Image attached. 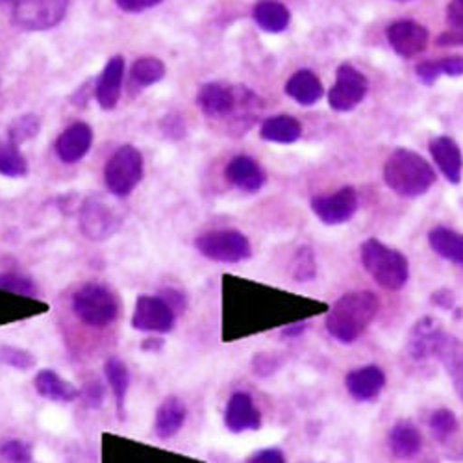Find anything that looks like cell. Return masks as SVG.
I'll return each instance as SVG.
<instances>
[{
  "label": "cell",
  "instance_id": "cell-11",
  "mask_svg": "<svg viewBox=\"0 0 463 463\" xmlns=\"http://www.w3.org/2000/svg\"><path fill=\"white\" fill-rule=\"evenodd\" d=\"M314 213L330 226L351 221L358 210V195L353 187H343L334 195L316 197L312 201Z\"/></svg>",
  "mask_w": 463,
  "mask_h": 463
},
{
  "label": "cell",
  "instance_id": "cell-20",
  "mask_svg": "<svg viewBox=\"0 0 463 463\" xmlns=\"http://www.w3.org/2000/svg\"><path fill=\"white\" fill-rule=\"evenodd\" d=\"M123 72H125V60L121 56H115L108 61L97 84V100L100 108L111 109L118 106L119 95H121V84H123Z\"/></svg>",
  "mask_w": 463,
  "mask_h": 463
},
{
  "label": "cell",
  "instance_id": "cell-37",
  "mask_svg": "<svg viewBox=\"0 0 463 463\" xmlns=\"http://www.w3.org/2000/svg\"><path fill=\"white\" fill-rule=\"evenodd\" d=\"M0 289L24 295V297L37 295V288H35L33 280H30L28 277H23L19 273H0Z\"/></svg>",
  "mask_w": 463,
  "mask_h": 463
},
{
  "label": "cell",
  "instance_id": "cell-23",
  "mask_svg": "<svg viewBox=\"0 0 463 463\" xmlns=\"http://www.w3.org/2000/svg\"><path fill=\"white\" fill-rule=\"evenodd\" d=\"M104 374L109 383V390L115 399V408H118L119 420H125V404L130 390V371L127 364L119 358H108L104 364Z\"/></svg>",
  "mask_w": 463,
  "mask_h": 463
},
{
  "label": "cell",
  "instance_id": "cell-3",
  "mask_svg": "<svg viewBox=\"0 0 463 463\" xmlns=\"http://www.w3.org/2000/svg\"><path fill=\"white\" fill-rule=\"evenodd\" d=\"M362 263L373 280L390 291H399L406 286L410 265L402 252L385 247L378 240H367L362 245Z\"/></svg>",
  "mask_w": 463,
  "mask_h": 463
},
{
  "label": "cell",
  "instance_id": "cell-41",
  "mask_svg": "<svg viewBox=\"0 0 463 463\" xmlns=\"http://www.w3.org/2000/svg\"><path fill=\"white\" fill-rule=\"evenodd\" d=\"M438 67H439L441 74L461 76L463 74V58L461 56H450V58L438 60Z\"/></svg>",
  "mask_w": 463,
  "mask_h": 463
},
{
  "label": "cell",
  "instance_id": "cell-17",
  "mask_svg": "<svg viewBox=\"0 0 463 463\" xmlns=\"http://www.w3.org/2000/svg\"><path fill=\"white\" fill-rule=\"evenodd\" d=\"M345 385L353 399H356L358 402H369L382 393L385 385V374L380 367L367 365L346 374Z\"/></svg>",
  "mask_w": 463,
  "mask_h": 463
},
{
  "label": "cell",
  "instance_id": "cell-21",
  "mask_svg": "<svg viewBox=\"0 0 463 463\" xmlns=\"http://www.w3.org/2000/svg\"><path fill=\"white\" fill-rule=\"evenodd\" d=\"M430 152H432L438 167L445 175V178L452 184H459L463 158H461V152H459V146L456 145V141L450 137H445V136L436 137L430 143Z\"/></svg>",
  "mask_w": 463,
  "mask_h": 463
},
{
  "label": "cell",
  "instance_id": "cell-5",
  "mask_svg": "<svg viewBox=\"0 0 463 463\" xmlns=\"http://www.w3.org/2000/svg\"><path fill=\"white\" fill-rule=\"evenodd\" d=\"M143 178V156L130 145L121 146L104 167V182L115 197H128Z\"/></svg>",
  "mask_w": 463,
  "mask_h": 463
},
{
  "label": "cell",
  "instance_id": "cell-16",
  "mask_svg": "<svg viewBox=\"0 0 463 463\" xmlns=\"http://www.w3.org/2000/svg\"><path fill=\"white\" fill-rule=\"evenodd\" d=\"M185 420L187 408L184 401L176 395H169L162 401V404L156 410V417H154V434L162 441L173 439L185 427Z\"/></svg>",
  "mask_w": 463,
  "mask_h": 463
},
{
  "label": "cell",
  "instance_id": "cell-43",
  "mask_svg": "<svg viewBox=\"0 0 463 463\" xmlns=\"http://www.w3.org/2000/svg\"><path fill=\"white\" fill-rule=\"evenodd\" d=\"M432 304L443 307V310H454V297L449 289H441L432 295Z\"/></svg>",
  "mask_w": 463,
  "mask_h": 463
},
{
  "label": "cell",
  "instance_id": "cell-38",
  "mask_svg": "<svg viewBox=\"0 0 463 463\" xmlns=\"http://www.w3.org/2000/svg\"><path fill=\"white\" fill-rule=\"evenodd\" d=\"M80 399L84 401V404L88 408H95V410L100 408L102 402H104V388H102V383L93 380L88 385H84V388L80 390Z\"/></svg>",
  "mask_w": 463,
  "mask_h": 463
},
{
  "label": "cell",
  "instance_id": "cell-39",
  "mask_svg": "<svg viewBox=\"0 0 463 463\" xmlns=\"http://www.w3.org/2000/svg\"><path fill=\"white\" fill-rule=\"evenodd\" d=\"M247 463H286V456L280 449L269 447V449H261L258 452H254Z\"/></svg>",
  "mask_w": 463,
  "mask_h": 463
},
{
  "label": "cell",
  "instance_id": "cell-42",
  "mask_svg": "<svg viewBox=\"0 0 463 463\" xmlns=\"http://www.w3.org/2000/svg\"><path fill=\"white\" fill-rule=\"evenodd\" d=\"M160 3H162V0H118V6L125 12L137 14V12L158 6Z\"/></svg>",
  "mask_w": 463,
  "mask_h": 463
},
{
  "label": "cell",
  "instance_id": "cell-2",
  "mask_svg": "<svg viewBox=\"0 0 463 463\" xmlns=\"http://www.w3.org/2000/svg\"><path fill=\"white\" fill-rule=\"evenodd\" d=\"M383 180L397 195L413 199L424 195L434 185L436 173L430 164L422 160L419 154L399 148L385 162Z\"/></svg>",
  "mask_w": 463,
  "mask_h": 463
},
{
  "label": "cell",
  "instance_id": "cell-33",
  "mask_svg": "<svg viewBox=\"0 0 463 463\" xmlns=\"http://www.w3.org/2000/svg\"><path fill=\"white\" fill-rule=\"evenodd\" d=\"M430 430L438 441H447L458 430V419L454 411L441 408L430 415Z\"/></svg>",
  "mask_w": 463,
  "mask_h": 463
},
{
  "label": "cell",
  "instance_id": "cell-6",
  "mask_svg": "<svg viewBox=\"0 0 463 463\" xmlns=\"http://www.w3.org/2000/svg\"><path fill=\"white\" fill-rule=\"evenodd\" d=\"M203 256L221 263H240L250 258L252 249L245 234L238 230H212L195 240Z\"/></svg>",
  "mask_w": 463,
  "mask_h": 463
},
{
  "label": "cell",
  "instance_id": "cell-30",
  "mask_svg": "<svg viewBox=\"0 0 463 463\" xmlns=\"http://www.w3.org/2000/svg\"><path fill=\"white\" fill-rule=\"evenodd\" d=\"M28 173L26 158L19 150V145L8 141H0V175L10 178H21Z\"/></svg>",
  "mask_w": 463,
  "mask_h": 463
},
{
  "label": "cell",
  "instance_id": "cell-4",
  "mask_svg": "<svg viewBox=\"0 0 463 463\" xmlns=\"http://www.w3.org/2000/svg\"><path fill=\"white\" fill-rule=\"evenodd\" d=\"M71 307L76 319L91 328H106L119 317L118 297L108 286L97 282L76 289L71 297Z\"/></svg>",
  "mask_w": 463,
  "mask_h": 463
},
{
  "label": "cell",
  "instance_id": "cell-1",
  "mask_svg": "<svg viewBox=\"0 0 463 463\" xmlns=\"http://www.w3.org/2000/svg\"><path fill=\"white\" fill-rule=\"evenodd\" d=\"M380 300L371 291H353L343 295L326 316V330L339 343H354L374 321Z\"/></svg>",
  "mask_w": 463,
  "mask_h": 463
},
{
  "label": "cell",
  "instance_id": "cell-10",
  "mask_svg": "<svg viewBox=\"0 0 463 463\" xmlns=\"http://www.w3.org/2000/svg\"><path fill=\"white\" fill-rule=\"evenodd\" d=\"M367 88L369 84L365 76L353 65L345 63L337 69L335 84L328 93V102L335 111H351L364 100Z\"/></svg>",
  "mask_w": 463,
  "mask_h": 463
},
{
  "label": "cell",
  "instance_id": "cell-12",
  "mask_svg": "<svg viewBox=\"0 0 463 463\" xmlns=\"http://www.w3.org/2000/svg\"><path fill=\"white\" fill-rule=\"evenodd\" d=\"M224 427L232 434L256 432L261 429V413L245 392L232 393L224 410Z\"/></svg>",
  "mask_w": 463,
  "mask_h": 463
},
{
  "label": "cell",
  "instance_id": "cell-14",
  "mask_svg": "<svg viewBox=\"0 0 463 463\" xmlns=\"http://www.w3.org/2000/svg\"><path fill=\"white\" fill-rule=\"evenodd\" d=\"M388 40L402 58H413L429 45V32L415 21H397L388 28Z\"/></svg>",
  "mask_w": 463,
  "mask_h": 463
},
{
  "label": "cell",
  "instance_id": "cell-32",
  "mask_svg": "<svg viewBox=\"0 0 463 463\" xmlns=\"http://www.w3.org/2000/svg\"><path fill=\"white\" fill-rule=\"evenodd\" d=\"M291 275L297 282H310L317 275L316 256L310 247H302L297 250L293 261H291Z\"/></svg>",
  "mask_w": 463,
  "mask_h": 463
},
{
  "label": "cell",
  "instance_id": "cell-26",
  "mask_svg": "<svg viewBox=\"0 0 463 463\" xmlns=\"http://www.w3.org/2000/svg\"><path fill=\"white\" fill-rule=\"evenodd\" d=\"M388 443H390L392 452L397 458L408 459V458H413L415 454H419L422 438H420V432L417 430L413 422L399 420L395 427L390 430Z\"/></svg>",
  "mask_w": 463,
  "mask_h": 463
},
{
  "label": "cell",
  "instance_id": "cell-8",
  "mask_svg": "<svg viewBox=\"0 0 463 463\" xmlns=\"http://www.w3.org/2000/svg\"><path fill=\"white\" fill-rule=\"evenodd\" d=\"M69 0H15L14 21L24 30H49L67 12Z\"/></svg>",
  "mask_w": 463,
  "mask_h": 463
},
{
  "label": "cell",
  "instance_id": "cell-9",
  "mask_svg": "<svg viewBox=\"0 0 463 463\" xmlns=\"http://www.w3.org/2000/svg\"><path fill=\"white\" fill-rule=\"evenodd\" d=\"M256 104V97L247 90H232L221 84H208L199 93V106L208 118H226L241 108Z\"/></svg>",
  "mask_w": 463,
  "mask_h": 463
},
{
  "label": "cell",
  "instance_id": "cell-19",
  "mask_svg": "<svg viewBox=\"0 0 463 463\" xmlns=\"http://www.w3.org/2000/svg\"><path fill=\"white\" fill-rule=\"evenodd\" d=\"M93 141V132L86 123H76L69 127L56 141V152L61 162L76 164L82 160Z\"/></svg>",
  "mask_w": 463,
  "mask_h": 463
},
{
  "label": "cell",
  "instance_id": "cell-29",
  "mask_svg": "<svg viewBox=\"0 0 463 463\" xmlns=\"http://www.w3.org/2000/svg\"><path fill=\"white\" fill-rule=\"evenodd\" d=\"M260 134L265 141L273 143H295L302 136V127L297 119L289 118V115H277V118L267 119Z\"/></svg>",
  "mask_w": 463,
  "mask_h": 463
},
{
  "label": "cell",
  "instance_id": "cell-35",
  "mask_svg": "<svg viewBox=\"0 0 463 463\" xmlns=\"http://www.w3.org/2000/svg\"><path fill=\"white\" fill-rule=\"evenodd\" d=\"M0 365H8L17 371H28L35 365V358L32 353L19 349V346L0 345Z\"/></svg>",
  "mask_w": 463,
  "mask_h": 463
},
{
  "label": "cell",
  "instance_id": "cell-22",
  "mask_svg": "<svg viewBox=\"0 0 463 463\" xmlns=\"http://www.w3.org/2000/svg\"><path fill=\"white\" fill-rule=\"evenodd\" d=\"M226 178L238 189L247 193H256L265 184V173L256 160L249 156H238L226 167Z\"/></svg>",
  "mask_w": 463,
  "mask_h": 463
},
{
  "label": "cell",
  "instance_id": "cell-7",
  "mask_svg": "<svg viewBox=\"0 0 463 463\" xmlns=\"http://www.w3.org/2000/svg\"><path fill=\"white\" fill-rule=\"evenodd\" d=\"M130 325L143 334H169L176 326V310L164 297L141 295L136 300Z\"/></svg>",
  "mask_w": 463,
  "mask_h": 463
},
{
  "label": "cell",
  "instance_id": "cell-40",
  "mask_svg": "<svg viewBox=\"0 0 463 463\" xmlns=\"http://www.w3.org/2000/svg\"><path fill=\"white\" fill-rule=\"evenodd\" d=\"M417 76H419V80L422 82V84H427V86H432L439 76H441V71H439V67H438V60L436 61H422L419 67H417Z\"/></svg>",
  "mask_w": 463,
  "mask_h": 463
},
{
  "label": "cell",
  "instance_id": "cell-44",
  "mask_svg": "<svg viewBox=\"0 0 463 463\" xmlns=\"http://www.w3.org/2000/svg\"><path fill=\"white\" fill-rule=\"evenodd\" d=\"M306 328H307V325H306V323H297V325H293V326L284 328L282 335H284V337H297V335H300Z\"/></svg>",
  "mask_w": 463,
  "mask_h": 463
},
{
  "label": "cell",
  "instance_id": "cell-45",
  "mask_svg": "<svg viewBox=\"0 0 463 463\" xmlns=\"http://www.w3.org/2000/svg\"><path fill=\"white\" fill-rule=\"evenodd\" d=\"M456 3H458V5H461V6H463V0H456Z\"/></svg>",
  "mask_w": 463,
  "mask_h": 463
},
{
  "label": "cell",
  "instance_id": "cell-34",
  "mask_svg": "<svg viewBox=\"0 0 463 463\" xmlns=\"http://www.w3.org/2000/svg\"><path fill=\"white\" fill-rule=\"evenodd\" d=\"M0 459L6 463H32V445L17 438L6 439L5 443H0Z\"/></svg>",
  "mask_w": 463,
  "mask_h": 463
},
{
  "label": "cell",
  "instance_id": "cell-24",
  "mask_svg": "<svg viewBox=\"0 0 463 463\" xmlns=\"http://www.w3.org/2000/svg\"><path fill=\"white\" fill-rule=\"evenodd\" d=\"M436 358H439V362L452 376L456 392L463 401V343L445 334L438 345Z\"/></svg>",
  "mask_w": 463,
  "mask_h": 463
},
{
  "label": "cell",
  "instance_id": "cell-28",
  "mask_svg": "<svg viewBox=\"0 0 463 463\" xmlns=\"http://www.w3.org/2000/svg\"><path fill=\"white\" fill-rule=\"evenodd\" d=\"M289 10L279 0H260L254 8V21L265 32L279 33L289 24Z\"/></svg>",
  "mask_w": 463,
  "mask_h": 463
},
{
  "label": "cell",
  "instance_id": "cell-36",
  "mask_svg": "<svg viewBox=\"0 0 463 463\" xmlns=\"http://www.w3.org/2000/svg\"><path fill=\"white\" fill-rule=\"evenodd\" d=\"M37 132H40V121H37L35 115H24V118H19L10 127L8 139L15 145H21L23 141H26L30 137H35Z\"/></svg>",
  "mask_w": 463,
  "mask_h": 463
},
{
  "label": "cell",
  "instance_id": "cell-18",
  "mask_svg": "<svg viewBox=\"0 0 463 463\" xmlns=\"http://www.w3.org/2000/svg\"><path fill=\"white\" fill-rule=\"evenodd\" d=\"M33 388L37 395L52 402L69 404L80 399V390L74 383L61 378L54 369L37 371L33 376Z\"/></svg>",
  "mask_w": 463,
  "mask_h": 463
},
{
  "label": "cell",
  "instance_id": "cell-31",
  "mask_svg": "<svg viewBox=\"0 0 463 463\" xmlns=\"http://www.w3.org/2000/svg\"><path fill=\"white\" fill-rule=\"evenodd\" d=\"M165 76V65L158 58H141L132 65V79L139 86H152Z\"/></svg>",
  "mask_w": 463,
  "mask_h": 463
},
{
  "label": "cell",
  "instance_id": "cell-13",
  "mask_svg": "<svg viewBox=\"0 0 463 463\" xmlns=\"http://www.w3.org/2000/svg\"><path fill=\"white\" fill-rule=\"evenodd\" d=\"M118 217L102 199L91 197L84 203L80 210V226L90 240L100 241L109 238L118 230Z\"/></svg>",
  "mask_w": 463,
  "mask_h": 463
},
{
  "label": "cell",
  "instance_id": "cell-27",
  "mask_svg": "<svg viewBox=\"0 0 463 463\" xmlns=\"http://www.w3.org/2000/svg\"><path fill=\"white\" fill-rule=\"evenodd\" d=\"M429 243L441 258L456 265H463V234H458V232L445 226H438L429 234Z\"/></svg>",
  "mask_w": 463,
  "mask_h": 463
},
{
  "label": "cell",
  "instance_id": "cell-25",
  "mask_svg": "<svg viewBox=\"0 0 463 463\" xmlns=\"http://www.w3.org/2000/svg\"><path fill=\"white\" fill-rule=\"evenodd\" d=\"M286 93L298 104L310 106L323 97V84L312 71H297L286 84Z\"/></svg>",
  "mask_w": 463,
  "mask_h": 463
},
{
  "label": "cell",
  "instance_id": "cell-15",
  "mask_svg": "<svg viewBox=\"0 0 463 463\" xmlns=\"http://www.w3.org/2000/svg\"><path fill=\"white\" fill-rule=\"evenodd\" d=\"M445 335L443 326L434 317H422L417 321L408 335V353L413 360H427L436 356L438 345Z\"/></svg>",
  "mask_w": 463,
  "mask_h": 463
}]
</instances>
